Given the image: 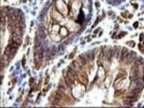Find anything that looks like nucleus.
Returning a JSON list of instances; mask_svg holds the SVG:
<instances>
[{"label":"nucleus","mask_w":144,"mask_h":108,"mask_svg":"<svg viewBox=\"0 0 144 108\" xmlns=\"http://www.w3.org/2000/svg\"><path fill=\"white\" fill-rule=\"evenodd\" d=\"M99 6H100V3H99V2H96V7H97V8H98V7H99Z\"/></svg>","instance_id":"28"},{"label":"nucleus","mask_w":144,"mask_h":108,"mask_svg":"<svg viewBox=\"0 0 144 108\" xmlns=\"http://www.w3.org/2000/svg\"><path fill=\"white\" fill-rule=\"evenodd\" d=\"M110 82H111V76H107V77H106V81H105V86H106V88L110 86Z\"/></svg>","instance_id":"14"},{"label":"nucleus","mask_w":144,"mask_h":108,"mask_svg":"<svg viewBox=\"0 0 144 108\" xmlns=\"http://www.w3.org/2000/svg\"><path fill=\"white\" fill-rule=\"evenodd\" d=\"M138 48H140V51H141L142 53L144 54V45H143V44H141V43H140V44H138Z\"/></svg>","instance_id":"18"},{"label":"nucleus","mask_w":144,"mask_h":108,"mask_svg":"<svg viewBox=\"0 0 144 108\" xmlns=\"http://www.w3.org/2000/svg\"><path fill=\"white\" fill-rule=\"evenodd\" d=\"M81 7H82V1L81 0H72L71 1V13H69V15L72 17H74L78 13Z\"/></svg>","instance_id":"3"},{"label":"nucleus","mask_w":144,"mask_h":108,"mask_svg":"<svg viewBox=\"0 0 144 108\" xmlns=\"http://www.w3.org/2000/svg\"><path fill=\"white\" fill-rule=\"evenodd\" d=\"M77 28H78V27H77V25H75V24H74L72 21H69V22L67 23V29L69 31H75Z\"/></svg>","instance_id":"12"},{"label":"nucleus","mask_w":144,"mask_h":108,"mask_svg":"<svg viewBox=\"0 0 144 108\" xmlns=\"http://www.w3.org/2000/svg\"><path fill=\"white\" fill-rule=\"evenodd\" d=\"M71 67L73 68V69H74L75 71H76V72H80V71L82 70V67H81V64L78 63V62H77L76 60L72 62V63H71Z\"/></svg>","instance_id":"8"},{"label":"nucleus","mask_w":144,"mask_h":108,"mask_svg":"<svg viewBox=\"0 0 144 108\" xmlns=\"http://www.w3.org/2000/svg\"><path fill=\"white\" fill-rule=\"evenodd\" d=\"M85 86L87 85L82 84V83H77V84L74 85L73 88H72V93H73L74 98L80 99L84 94V92H85Z\"/></svg>","instance_id":"1"},{"label":"nucleus","mask_w":144,"mask_h":108,"mask_svg":"<svg viewBox=\"0 0 144 108\" xmlns=\"http://www.w3.org/2000/svg\"><path fill=\"white\" fill-rule=\"evenodd\" d=\"M29 43H30V37H25V41H24V47H25V46H28V45H29Z\"/></svg>","instance_id":"17"},{"label":"nucleus","mask_w":144,"mask_h":108,"mask_svg":"<svg viewBox=\"0 0 144 108\" xmlns=\"http://www.w3.org/2000/svg\"><path fill=\"white\" fill-rule=\"evenodd\" d=\"M76 51H77V48H74V51L72 52L71 54H69V59H74V56H75V54H76Z\"/></svg>","instance_id":"15"},{"label":"nucleus","mask_w":144,"mask_h":108,"mask_svg":"<svg viewBox=\"0 0 144 108\" xmlns=\"http://www.w3.org/2000/svg\"><path fill=\"white\" fill-rule=\"evenodd\" d=\"M50 36H51V39L53 41H60L62 39V37H61L60 35L55 34V32H50Z\"/></svg>","instance_id":"11"},{"label":"nucleus","mask_w":144,"mask_h":108,"mask_svg":"<svg viewBox=\"0 0 144 108\" xmlns=\"http://www.w3.org/2000/svg\"><path fill=\"white\" fill-rule=\"evenodd\" d=\"M48 81H50V76H46L45 81H44V84H48Z\"/></svg>","instance_id":"21"},{"label":"nucleus","mask_w":144,"mask_h":108,"mask_svg":"<svg viewBox=\"0 0 144 108\" xmlns=\"http://www.w3.org/2000/svg\"><path fill=\"white\" fill-rule=\"evenodd\" d=\"M128 86L127 79L126 78H117L114 82V89L115 90H126Z\"/></svg>","instance_id":"5"},{"label":"nucleus","mask_w":144,"mask_h":108,"mask_svg":"<svg viewBox=\"0 0 144 108\" xmlns=\"http://www.w3.org/2000/svg\"><path fill=\"white\" fill-rule=\"evenodd\" d=\"M138 27V22H135L134 23V28H137Z\"/></svg>","instance_id":"25"},{"label":"nucleus","mask_w":144,"mask_h":108,"mask_svg":"<svg viewBox=\"0 0 144 108\" xmlns=\"http://www.w3.org/2000/svg\"><path fill=\"white\" fill-rule=\"evenodd\" d=\"M126 77H127V71L124 70V69L119 70V72L117 75V78H126Z\"/></svg>","instance_id":"13"},{"label":"nucleus","mask_w":144,"mask_h":108,"mask_svg":"<svg viewBox=\"0 0 144 108\" xmlns=\"http://www.w3.org/2000/svg\"><path fill=\"white\" fill-rule=\"evenodd\" d=\"M127 45H128V46H130V47H134V46H135V43L133 40H130V41H127Z\"/></svg>","instance_id":"19"},{"label":"nucleus","mask_w":144,"mask_h":108,"mask_svg":"<svg viewBox=\"0 0 144 108\" xmlns=\"http://www.w3.org/2000/svg\"><path fill=\"white\" fill-rule=\"evenodd\" d=\"M40 86H42V81H39V82H38V84H37V86H36V90H37V91H38V90L40 89Z\"/></svg>","instance_id":"20"},{"label":"nucleus","mask_w":144,"mask_h":108,"mask_svg":"<svg viewBox=\"0 0 144 108\" xmlns=\"http://www.w3.org/2000/svg\"><path fill=\"white\" fill-rule=\"evenodd\" d=\"M97 77L99 78V79H104V78L106 77V70H105V68L103 67V66H99V67H98Z\"/></svg>","instance_id":"7"},{"label":"nucleus","mask_w":144,"mask_h":108,"mask_svg":"<svg viewBox=\"0 0 144 108\" xmlns=\"http://www.w3.org/2000/svg\"><path fill=\"white\" fill-rule=\"evenodd\" d=\"M50 14H51V16H52V18H53L57 23H61V22H64V15H62V14H61L60 12L54 7V5L51 7Z\"/></svg>","instance_id":"4"},{"label":"nucleus","mask_w":144,"mask_h":108,"mask_svg":"<svg viewBox=\"0 0 144 108\" xmlns=\"http://www.w3.org/2000/svg\"><path fill=\"white\" fill-rule=\"evenodd\" d=\"M54 7L57 8L59 12H60L64 16H67L68 14H69V8H68V5L66 1L64 0H55V2H54Z\"/></svg>","instance_id":"2"},{"label":"nucleus","mask_w":144,"mask_h":108,"mask_svg":"<svg viewBox=\"0 0 144 108\" xmlns=\"http://www.w3.org/2000/svg\"><path fill=\"white\" fill-rule=\"evenodd\" d=\"M60 25L59 23H53L51 25L48 29H50V32H55V34H59V31H60Z\"/></svg>","instance_id":"9"},{"label":"nucleus","mask_w":144,"mask_h":108,"mask_svg":"<svg viewBox=\"0 0 144 108\" xmlns=\"http://www.w3.org/2000/svg\"><path fill=\"white\" fill-rule=\"evenodd\" d=\"M126 35H127V32H124V31H122V32H120V34L118 35V39H120V38H122L123 37V36H126Z\"/></svg>","instance_id":"16"},{"label":"nucleus","mask_w":144,"mask_h":108,"mask_svg":"<svg viewBox=\"0 0 144 108\" xmlns=\"http://www.w3.org/2000/svg\"><path fill=\"white\" fill-rule=\"evenodd\" d=\"M25 60H27V56H24L23 60H22V64H23V66H25Z\"/></svg>","instance_id":"24"},{"label":"nucleus","mask_w":144,"mask_h":108,"mask_svg":"<svg viewBox=\"0 0 144 108\" xmlns=\"http://www.w3.org/2000/svg\"><path fill=\"white\" fill-rule=\"evenodd\" d=\"M50 88H51L50 85H48V86H46V88H45V89H44V90H43V93H46V92L48 91V90H50Z\"/></svg>","instance_id":"23"},{"label":"nucleus","mask_w":144,"mask_h":108,"mask_svg":"<svg viewBox=\"0 0 144 108\" xmlns=\"http://www.w3.org/2000/svg\"><path fill=\"white\" fill-rule=\"evenodd\" d=\"M59 35H60L62 38H66L69 35V30L67 29V27H61L60 31H59Z\"/></svg>","instance_id":"10"},{"label":"nucleus","mask_w":144,"mask_h":108,"mask_svg":"<svg viewBox=\"0 0 144 108\" xmlns=\"http://www.w3.org/2000/svg\"><path fill=\"white\" fill-rule=\"evenodd\" d=\"M143 38H144V36H143V35H141V36H140V40H143Z\"/></svg>","instance_id":"26"},{"label":"nucleus","mask_w":144,"mask_h":108,"mask_svg":"<svg viewBox=\"0 0 144 108\" xmlns=\"http://www.w3.org/2000/svg\"><path fill=\"white\" fill-rule=\"evenodd\" d=\"M77 78H78L80 83H82V84H84V85H88V83H89L88 72H85V71H83V70H81L80 72L77 74Z\"/></svg>","instance_id":"6"},{"label":"nucleus","mask_w":144,"mask_h":108,"mask_svg":"<svg viewBox=\"0 0 144 108\" xmlns=\"http://www.w3.org/2000/svg\"><path fill=\"white\" fill-rule=\"evenodd\" d=\"M128 15H129V14H128V12H123V13L121 14V16H122V17H128Z\"/></svg>","instance_id":"22"},{"label":"nucleus","mask_w":144,"mask_h":108,"mask_svg":"<svg viewBox=\"0 0 144 108\" xmlns=\"http://www.w3.org/2000/svg\"><path fill=\"white\" fill-rule=\"evenodd\" d=\"M133 6H134V8H138V5H137V3H134Z\"/></svg>","instance_id":"27"}]
</instances>
